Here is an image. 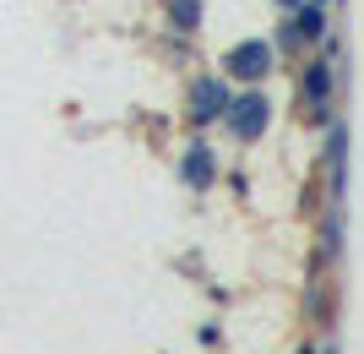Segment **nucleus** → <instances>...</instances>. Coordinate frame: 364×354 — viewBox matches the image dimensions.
<instances>
[{
    "label": "nucleus",
    "mask_w": 364,
    "mask_h": 354,
    "mask_svg": "<svg viewBox=\"0 0 364 354\" xmlns=\"http://www.w3.org/2000/svg\"><path fill=\"white\" fill-rule=\"evenodd\" d=\"M228 125H234L240 137H256L261 125H267V98H261V93H245L240 104L228 109Z\"/></svg>",
    "instance_id": "nucleus-1"
},
{
    "label": "nucleus",
    "mask_w": 364,
    "mask_h": 354,
    "mask_svg": "<svg viewBox=\"0 0 364 354\" xmlns=\"http://www.w3.org/2000/svg\"><path fill=\"white\" fill-rule=\"evenodd\" d=\"M267 66H272V49H267V44H245V49H234V55H228V71H234V77H245V82L267 77Z\"/></svg>",
    "instance_id": "nucleus-2"
},
{
    "label": "nucleus",
    "mask_w": 364,
    "mask_h": 354,
    "mask_svg": "<svg viewBox=\"0 0 364 354\" xmlns=\"http://www.w3.org/2000/svg\"><path fill=\"white\" fill-rule=\"evenodd\" d=\"M228 104V93L218 88V82H196V115L207 120V115H218V109Z\"/></svg>",
    "instance_id": "nucleus-3"
},
{
    "label": "nucleus",
    "mask_w": 364,
    "mask_h": 354,
    "mask_svg": "<svg viewBox=\"0 0 364 354\" xmlns=\"http://www.w3.org/2000/svg\"><path fill=\"white\" fill-rule=\"evenodd\" d=\"M304 104H310V115H321V109H326V66H316V71H310V82H304Z\"/></svg>",
    "instance_id": "nucleus-4"
},
{
    "label": "nucleus",
    "mask_w": 364,
    "mask_h": 354,
    "mask_svg": "<svg viewBox=\"0 0 364 354\" xmlns=\"http://www.w3.org/2000/svg\"><path fill=\"white\" fill-rule=\"evenodd\" d=\"M185 175H191V185H207V180H213V158H207V147H191Z\"/></svg>",
    "instance_id": "nucleus-5"
},
{
    "label": "nucleus",
    "mask_w": 364,
    "mask_h": 354,
    "mask_svg": "<svg viewBox=\"0 0 364 354\" xmlns=\"http://www.w3.org/2000/svg\"><path fill=\"white\" fill-rule=\"evenodd\" d=\"M168 11L180 16V28H196V22H201V11H196V0H168Z\"/></svg>",
    "instance_id": "nucleus-6"
},
{
    "label": "nucleus",
    "mask_w": 364,
    "mask_h": 354,
    "mask_svg": "<svg viewBox=\"0 0 364 354\" xmlns=\"http://www.w3.org/2000/svg\"><path fill=\"white\" fill-rule=\"evenodd\" d=\"M299 33H304V38H316V33H321V11H316V6H304V11H299Z\"/></svg>",
    "instance_id": "nucleus-7"
}]
</instances>
